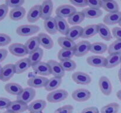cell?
<instances>
[{
  "label": "cell",
  "instance_id": "obj_1",
  "mask_svg": "<svg viewBox=\"0 0 121 113\" xmlns=\"http://www.w3.org/2000/svg\"><path fill=\"white\" fill-rule=\"evenodd\" d=\"M69 94L67 91L63 89H56L48 93L46 97L47 101L51 103H57L66 100Z\"/></svg>",
  "mask_w": 121,
  "mask_h": 113
},
{
  "label": "cell",
  "instance_id": "obj_2",
  "mask_svg": "<svg viewBox=\"0 0 121 113\" xmlns=\"http://www.w3.org/2000/svg\"><path fill=\"white\" fill-rule=\"evenodd\" d=\"M40 29V27L36 25H22L17 28L16 32L20 36H27L36 34Z\"/></svg>",
  "mask_w": 121,
  "mask_h": 113
},
{
  "label": "cell",
  "instance_id": "obj_3",
  "mask_svg": "<svg viewBox=\"0 0 121 113\" xmlns=\"http://www.w3.org/2000/svg\"><path fill=\"white\" fill-rule=\"evenodd\" d=\"M76 9L74 6L69 4H63L59 6L56 9V16L63 18H69L76 12Z\"/></svg>",
  "mask_w": 121,
  "mask_h": 113
},
{
  "label": "cell",
  "instance_id": "obj_4",
  "mask_svg": "<svg viewBox=\"0 0 121 113\" xmlns=\"http://www.w3.org/2000/svg\"><path fill=\"white\" fill-rule=\"evenodd\" d=\"M36 92L33 88L27 87L24 88L19 95L17 96V100L23 102L28 104L29 102L33 101L35 96Z\"/></svg>",
  "mask_w": 121,
  "mask_h": 113
},
{
  "label": "cell",
  "instance_id": "obj_5",
  "mask_svg": "<svg viewBox=\"0 0 121 113\" xmlns=\"http://www.w3.org/2000/svg\"><path fill=\"white\" fill-rule=\"evenodd\" d=\"M91 44L87 41H82L78 43L74 49V56L82 57L87 54L91 50Z\"/></svg>",
  "mask_w": 121,
  "mask_h": 113
},
{
  "label": "cell",
  "instance_id": "obj_6",
  "mask_svg": "<svg viewBox=\"0 0 121 113\" xmlns=\"http://www.w3.org/2000/svg\"><path fill=\"white\" fill-rule=\"evenodd\" d=\"M72 97L78 102H85L91 98V93L87 89L79 88L72 93Z\"/></svg>",
  "mask_w": 121,
  "mask_h": 113
},
{
  "label": "cell",
  "instance_id": "obj_7",
  "mask_svg": "<svg viewBox=\"0 0 121 113\" xmlns=\"http://www.w3.org/2000/svg\"><path fill=\"white\" fill-rule=\"evenodd\" d=\"M48 79L43 76H34L27 80V85L33 88H39L45 87L48 82Z\"/></svg>",
  "mask_w": 121,
  "mask_h": 113
},
{
  "label": "cell",
  "instance_id": "obj_8",
  "mask_svg": "<svg viewBox=\"0 0 121 113\" xmlns=\"http://www.w3.org/2000/svg\"><path fill=\"white\" fill-rule=\"evenodd\" d=\"M47 64L50 68L51 73L54 77L62 78V77L65 76V71L60 62H58L55 60H50L47 61Z\"/></svg>",
  "mask_w": 121,
  "mask_h": 113
},
{
  "label": "cell",
  "instance_id": "obj_9",
  "mask_svg": "<svg viewBox=\"0 0 121 113\" xmlns=\"http://www.w3.org/2000/svg\"><path fill=\"white\" fill-rule=\"evenodd\" d=\"M72 78L78 84L87 85L92 81V78L89 74L81 71H77L73 73Z\"/></svg>",
  "mask_w": 121,
  "mask_h": 113
},
{
  "label": "cell",
  "instance_id": "obj_10",
  "mask_svg": "<svg viewBox=\"0 0 121 113\" xmlns=\"http://www.w3.org/2000/svg\"><path fill=\"white\" fill-rule=\"evenodd\" d=\"M98 84L100 91L104 95L106 96L111 95L112 91V85L108 78L105 76H102L99 79Z\"/></svg>",
  "mask_w": 121,
  "mask_h": 113
},
{
  "label": "cell",
  "instance_id": "obj_11",
  "mask_svg": "<svg viewBox=\"0 0 121 113\" xmlns=\"http://www.w3.org/2000/svg\"><path fill=\"white\" fill-rule=\"evenodd\" d=\"M53 11V2L51 0H46L41 5V18L45 20L52 16Z\"/></svg>",
  "mask_w": 121,
  "mask_h": 113
},
{
  "label": "cell",
  "instance_id": "obj_12",
  "mask_svg": "<svg viewBox=\"0 0 121 113\" xmlns=\"http://www.w3.org/2000/svg\"><path fill=\"white\" fill-rule=\"evenodd\" d=\"M9 51L11 54L16 56H24L28 54L24 45L20 43H14L8 47Z\"/></svg>",
  "mask_w": 121,
  "mask_h": 113
},
{
  "label": "cell",
  "instance_id": "obj_13",
  "mask_svg": "<svg viewBox=\"0 0 121 113\" xmlns=\"http://www.w3.org/2000/svg\"><path fill=\"white\" fill-rule=\"evenodd\" d=\"M41 18V5H35L32 7L28 12L27 19L30 23H34Z\"/></svg>",
  "mask_w": 121,
  "mask_h": 113
},
{
  "label": "cell",
  "instance_id": "obj_14",
  "mask_svg": "<svg viewBox=\"0 0 121 113\" xmlns=\"http://www.w3.org/2000/svg\"><path fill=\"white\" fill-rule=\"evenodd\" d=\"M28 104L16 100L10 102L8 108H7V110L14 112L15 113H21L28 110Z\"/></svg>",
  "mask_w": 121,
  "mask_h": 113
},
{
  "label": "cell",
  "instance_id": "obj_15",
  "mask_svg": "<svg viewBox=\"0 0 121 113\" xmlns=\"http://www.w3.org/2000/svg\"><path fill=\"white\" fill-rule=\"evenodd\" d=\"M87 63L93 67H105L106 64V58L99 55H92L87 57Z\"/></svg>",
  "mask_w": 121,
  "mask_h": 113
},
{
  "label": "cell",
  "instance_id": "obj_16",
  "mask_svg": "<svg viewBox=\"0 0 121 113\" xmlns=\"http://www.w3.org/2000/svg\"><path fill=\"white\" fill-rule=\"evenodd\" d=\"M15 74V65L13 64H8L2 67V74L0 80L6 82L10 80Z\"/></svg>",
  "mask_w": 121,
  "mask_h": 113
},
{
  "label": "cell",
  "instance_id": "obj_17",
  "mask_svg": "<svg viewBox=\"0 0 121 113\" xmlns=\"http://www.w3.org/2000/svg\"><path fill=\"white\" fill-rule=\"evenodd\" d=\"M33 71L36 74L43 76L49 75L52 74L50 68L47 62H40L32 66Z\"/></svg>",
  "mask_w": 121,
  "mask_h": 113
},
{
  "label": "cell",
  "instance_id": "obj_18",
  "mask_svg": "<svg viewBox=\"0 0 121 113\" xmlns=\"http://www.w3.org/2000/svg\"><path fill=\"white\" fill-rule=\"evenodd\" d=\"M121 20V12L118 11L115 12L108 13L104 18V24L108 25L119 24Z\"/></svg>",
  "mask_w": 121,
  "mask_h": 113
},
{
  "label": "cell",
  "instance_id": "obj_19",
  "mask_svg": "<svg viewBox=\"0 0 121 113\" xmlns=\"http://www.w3.org/2000/svg\"><path fill=\"white\" fill-rule=\"evenodd\" d=\"M15 65V74H21L29 69L31 67L30 62L28 58H24L19 60L14 64Z\"/></svg>",
  "mask_w": 121,
  "mask_h": 113
},
{
  "label": "cell",
  "instance_id": "obj_20",
  "mask_svg": "<svg viewBox=\"0 0 121 113\" xmlns=\"http://www.w3.org/2000/svg\"><path fill=\"white\" fill-rule=\"evenodd\" d=\"M40 45L47 49H50L54 46L53 40L50 36L44 32L39 33L38 35Z\"/></svg>",
  "mask_w": 121,
  "mask_h": 113
},
{
  "label": "cell",
  "instance_id": "obj_21",
  "mask_svg": "<svg viewBox=\"0 0 121 113\" xmlns=\"http://www.w3.org/2000/svg\"><path fill=\"white\" fill-rule=\"evenodd\" d=\"M54 19H55L57 29L58 31L62 35H66L70 28L67 21L63 18L58 16H56L54 17Z\"/></svg>",
  "mask_w": 121,
  "mask_h": 113
},
{
  "label": "cell",
  "instance_id": "obj_22",
  "mask_svg": "<svg viewBox=\"0 0 121 113\" xmlns=\"http://www.w3.org/2000/svg\"><path fill=\"white\" fill-rule=\"evenodd\" d=\"M83 28L81 26L76 25L69 28L66 36L72 41H74L82 37Z\"/></svg>",
  "mask_w": 121,
  "mask_h": 113
},
{
  "label": "cell",
  "instance_id": "obj_23",
  "mask_svg": "<svg viewBox=\"0 0 121 113\" xmlns=\"http://www.w3.org/2000/svg\"><path fill=\"white\" fill-rule=\"evenodd\" d=\"M106 59V64L105 68H112L120 64L121 62V53L120 54H109Z\"/></svg>",
  "mask_w": 121,
  "mask_h": 113
},
{
  "label": "cell",
  "instance_id": "obj_24",
  "mask_svg": "<svg viewBox=\"0 0 121 113\" xmlns=\"http://www.w3.org/2000/svg\"><path fill=\"white\" fill-rule=\"evenodd\" d=\"M47 105V102L44 100H37L28 105V111L30 112H43Z\"/></svg>",
  "mask_w": 121,
  "mask_h": 113
},
{
  "label": "cell",
  "instance_id": "obj_25",
  "mask_svg": "<svg viewBox=\"0 0 121 113\" xmlns=\"http://www.w3.org/2000/svg\"><path fill=\"white\" fill-rule=\"evenodd\" d=\"M98 34L100 37L106 41H109L112 38V34L109 28L105 24L99 23L98 24Z\"/></svg>",
  "mask_w": 121,
  "mask_h": 113
},
{
  "label": "cell",
  "instance_id": "obj_26",
  "mask_svg": "<svg viewBox=\"0 0 121 113\" xmlns=\"http://www.w3.org/2000/svg\"><path fill=\"white\" fill-rule=\"evenodd\" d=\"M26 11L24 7H21L16 8H13L10 11L9 16L13 21H20L24 17Z\"/></svg>",
  "mask_w": 121,
  "mask_h": 113
},
{
  "label": "cell",
  "instance_id": "obj_27",
  "mask_svg": "<svg viewBox=\"0 0 121 113\" xmlns=\"http://www.w3.org/2000/svg\"><path fill=\"white\" fill-rule=\"evenodd\" d=\"M101 7L109 13L119 11V7L115 1H104L101 0Z\"/></svg>",
  "mask_w": 121,
  "mask_h": 113
},
{
  "label": "cell",
  "instance_id": "obj_28",
  "mask_svg": "<svg viewBox=\"0 0 121 113\" xmlns=\"http://www.w3.org/2000/svg\"><path fill=\"white\" fill-rule=\"evenodd\" d=\"M26 49H27L28 54H31L34 52V51L37 50L39 48V46L40 45V41H39V37L37 36H33L30 38L26 41V44H24Z\"/></svg>",
  "mask_w": 121,
  "mask_h": 113
},
{
  "label": "cell",
  "instance_id": "obj_29",
  "mask_svg": "<svg viewBox=\"0 0 121 113\" xmlns=\"http://www.w3.org/2000/svg\"><path fill=\"white\" fill-rule=\"evenodd\" d=\"M44 27L45 30L48 34L52 35H54L58 32L54 17L53 18L51 16L49 18L45 20L44 21Z\"/></svg>",
  "mask_w": 121,
  "mask_h": 113
},
{
  "label": "cell",
  "instance_id": "obj_30",
  "mask_svg": "<svg viewBox=\"0 0 121 113\" xmlns=\"http://www.w3.org/2000/svg\"><path fill=\"white\" fill-rule=\"evenodd\" d=\"M98 34V25H89L83 29L82 38H89Z\"/></svg>",
  "mask_w": 121,
  "mask_h": 113
},
{
  "label": "cell",
  "instance_id": "obj_31",
  "mask_svg": "<svg viewBox=\"0 0 121 113\" xmlns=\"http://www.w3.org/2000/svg\"><path fill=\"white\" fill-rule=\"evenodd\" d=\"M43 55V50L40 48H38L37 50L34 51V52L30 54L28 58L30 62L31 67L36 64L41 62V60H42Z\"/></svg>",
  "mask_w": 121,
  "mask_h": 113
},
{
  "label": "cell",
  "instance_id": "obj_32",
  "mask_svg": "<svg viewBox=\"0 0 121 113\" xmlns=\"http://www.w3.org/2000/svg\"><path fill=\"white\" fill-rule=\"evenodd\" d=\"M61 82H62V78L53 77L48 79V82L44 87L45 89L47 91H53L61 85Z\"/></svg>",
  "mask_w": 121,
  "mask_h": 113
},
{
  "label": "cell",
  "instance_id": "obj_33",
  "mask_svg": "<svg viewBox=\"0 0 121 113\" xmlns=\"http://www.w3.org/2000/svg\"><path fill=\"white\" fill-rule=\"evenodd\" d=\"M23 88L20 84L15 82H9L5 85V90L13 95H17L20 94Z\"/></svg>",
  "mask_w": 121,
  "mask_h": 113
},
{
  "label": "cell",
  "instance_id": "obj_34",
  "mask_svg": "<svg viewBox=\"0 0 121 113\" xmlns=\"http://www.w3.org/2000/svg\"><path fill=\"white\" fill-rule=\"evenodd\" d=\"M58 44L62 48V49H74L75 48L76 43L74 41H72L66 36H60L57 40Z\"/></svg>",
  "mask_w": 121,
  "mask_h": 113
},
{
  "label": "cell",
  "instance_id": "obj_35",
  "mask_svg": "<svg viewBox=\"0 0 121 113\" xmlns=\"http://www.w3.org/2000/svg\"><path fill=\"white\" fill-rule=\"evenodd\" d=\"M82 12L85 15V18L91 19L100 17L103 14V11L100 9H95L89 7L83 9Z\"/></svg>",
  "mask_w": 121,
  "mask_h": 113
},
{
  "label": "cell",
  "instance_id": "obj_36",
  "mask_svg": "<svg viewBox=\"0 0 121 113\" xmlns=\"http://www.w3.org/2000/svg\"><path fill=\"white\" fill-rule=\"evenodd\" d=\"M107 45L101 42H96L91 44L90 51L96 54H102L108 51Z\"/></svg>",
  "mask_w": 121,
  "mask_h": 113
},
{
  "label": "cell",
  "instance_id": "obj_37",
  "mask_svg": "<svg viewBox=\"0 0 121 113\" xmlns=\"http://www.w3.org/2000/svg\"><path fill=\"white\" fill-rule=\"evenodd\" d=\"M85 16L82 12H76L68 18L67 21L70 25L76 26L82 23L85 20Z\"/></svg>",
  "mask_w": 121,
  "mask_h": 113
},
{
  "label": "cell",
  "instance_id": "obj_38",
  "mask_svg": "<svg viewBox=\"0 0 121 113\" xmlns=\"http://www.w3.org/2000/svg\"><path fill=\"white\" fill-rule=\"evenodd\" d=\"M74 55V49H66L61 48L58 52V59L60 61L67 60H72Z\"/></svg>",
  "mask_w": 121,
  "mask_h": 113
},
{
  "label": "cell",
  "instance_id": "obj_39",
  "mask_svg": "<svg viewBox=\"0 0 121 113\" xmlns=\"http://www.w3.org/2000/svg\"><path fill=\"white\" fill-rule=\"evenodd\" d=\"M119 108L120 106L119 104L117 102H111L103 107L100 110V113H118Z\"/></svg>",
  "mask_w": 121,
  "mask_h": 113
},
{
  "label": "cell",
  "instance_id": "obj_40",
  "mask_svg": "<svg viewBox=\"0 0 121 113\" xmlns=\"http://www.w3.org/2000/svg\"><path fill=\"white\" fill-rule=\"evenodd\" d=\"M109 54L121 53V40H117L113 41L108 48Z\"/></svg>",
  "mask_w": 121,
  "mask_h": 113
},
{
  "label": "cell",
  "instance_id": "obj_41",
  "mask_svg": "<svg viewBox=\"0 0 121 113\" xmlns=\"http://www.w3.org/2000/svg\"><path fill=\"white\" fill-rule=\"evenodd\" d=\"M60 64L65 71H72L76 68V63L72 60H67L60 61Z\"/></svg>",
  "mask_w": 121,
  "mask_h": 113
},
{
  "label": "cell",
  "instance_id": "obj_42",
  "mask_svg": "<svg viewBox=\"0 0 121 113\" xmlns=\"http://www.w3.org/2000/svg\"><path fill=\"white\" fill-rule=\"evenodd\" d=\"M24 0H7L5 1V4L12 8L21 7L24 3Z\"/></svg>",
  "mask_w": 121,
  "mask_h": 113
},
{
  "label": "cell",
  "instance_id": "obj_43",
  "mask_svg": "<svg viewBox=\"0 0 121 113\" xmlns=\"http://www.w3.org/2000/svg\"><path fill=\"white\" fill-rule=\"evenodd\" d=\"M11 38L9 35L4 33H0V47H4L9 44Z\"/></svg>",
  "mask_w": 121,
  "mask_h": 113
},
{
  "label": "cell",
  "instance_id": "obj_44",
  "mask_svg": "<svg viewBox=\"0 0 121 113\" xmlns=\"http://www.w3.org/2000/svg\"><path fill=\"white\" fill-rule=\"evenodd\" d=\"M73 109L74 108L72 105H66L58 108L54 113H73Z\"/></svg>",
  "mask_w": 121,
  "mask_h": 113
},
{
  "label": "cell",
  "instance_id": "obj_45",
  "mask_svg": "<svg viewBox=\"0 0 121 113\" xmlns=\"http://www.w3.org/2000/svg\"><path fill=\"white\" fill-rule=\"evenodd\" d=\"M87 6L89 8L95 9H100L101 1L100 0H87Z\"/></svg>",
  "mask_w": 121,
  "mask_h": 113
},
{
  "label": "cell",
  "instance_id": "obj_46",
  "mask_svg": "<svg viewBox=\"0 0 121 113\" xmlns=\"http://www.w3.org/2000/svg\"><path fill=\"white\" fill-rule=\"evenodd\" d=\"M8 12V7L5 4L0 5V21H2L7 16Z\"/></svg>",
  "mask_w": 121,
  "mask_h": 113
},
{
  "label": "cell",
  "instance_id": "obj_47",
  "mask_svg": "<svg viewBox=\"0 0 121 113\" xmlns=\"http://www.w3.org/2000/svg\"><path fill=\"white\" fill-rule=\"evenodd\" d=\"M72 5L78 7H85L87 6V0H70Z\"/></svg>",
  "mask_w": 121,
  "mask_h": 113
},
{
  "label": "cell",
  "instance_id": "obj_48",
  "mask_svg": "<svg viewBox=\"0 0 121 113\" xmlns=\"http://www.w3.org/2000/svg\"><path fill=\"white\" fill-rule=\"evenodd\" d=\"M11 101L9 99L4 97H0V109H7Z\"/></svg>",
  "mask_w": 121,
  "mask_h": 113
},
{
  "label": "cell",
  "instance_id": "obj_49",
  "mask_svg": "<svg viewBox=\"0 0 121 113\" xmlns=\"http://www.w3.org/2000/svg\"><path fill=\"white\" fill-rule=\"evenodd\" d=\"M112 34L117 40H121V27H114L112 29Z\"/></svg>",
  "mask_w": 121,
  "mask_h": 113
},
{
  "label": "cell",
  "instance_id": "obj_50",
  "mask_svg": "<svg viewBox=\"0 0 121 113\" xmlns=\"http://www.w3.org/2000/svg\"><path fill=\"white\" fill-rule=\"evenodd\" d=\"M81 113H99V109L96 107H90L85 108Z\"/></svg>",
  "mask_w": 121,
  "mask_h": 113
},
{
  "label": "cell",
  "instance_id": "obj_51",
  "mask_svg": "<svg viewBox=\"0 0 121 113\" xmlns=\"http://www.w3.org/2000/svg\"><path fill=\"white\" fill-rule=\"evenodd\" d=\"M8 55V51L5 49H0V62L3 61Z\"/></svg>",
  "mask_w": 121,
  "mask_h": 113
},
{
  "label": "cell",
  "instance_id": "obj_52",
  "mask_svg": "<svg viewBox=\"0 0 121 113\" xmlns=\"http://www.w3.org/2000/svg\"><path fill=\"white\" fill-rule=\"evenodd\" d=\"M117 97L119 100H121V90L118 91L117 93Z\"/></svg>",
  "mask_w": 121,
  "mask_h": 113
},
{
  "label": "cell",
  "instance_id": "obj_53",
  "mask_svg": "<svg viewBox=\"0 0 121 113\" xmlns=\"http://www.w3.org/2000/svg\"><path fill=\"white\" fill-rule=\"evenodd\" d=\"M118 78H119V80L121 83V69H119L118 71Z\"/></svg>",
  "mask_w": 121,
  "mask_h": 113
},
{
  "label": "cell",
  "instance_id": "obj_54",
  "mask_svg": "<svg viewBox=\"0 0 121 113\" xmlns=\"http://www.w3.org/2000/svg\"><path fill=\"white\" fill-rule=\"evenodd\" d=\"M2 67H1V64H0V78H1V74H2Z\"/></svg>",
  "mask_w": 121,
  "mask_h": 113
},
{
  "label": "cell",
  "instance_id": "obj_55",
  "mask_svg": "<svg viewBox=\"0 0 121 113\" xmlns=\"http://www.w3.org/2000/svg\"><path fill=\"white\" fill-rule=\"evenodd\" d=\"M4 113H14V112L10 111L7 110V111H6L4 112Z\"/></svg>",
  "mask_w": 121,
  "mask_h": 113
},
{
  "label": "cell",
  "instance_id": "obj_56",
  "mask_svg": "<svg viewBox=\"0 0 121 113\" xmlns=\"http://www.w3.org/2000/svg\"><path fill=\"white\" fill-rule=\"evenodd\" d=\"M29 113H43V112H30Z\"/></svg>",
  "mask_w": 121,
  "mask_h": 113
},
{
  "label": "cell",
  "instance_id": "obj_57",
  "mask_svg": "<svg viewBox=\"0 0 121 113\" xmlns=\"http://www.w3.org/2000/svg\"><path fill=\"white\" fill-rule=\"evenodd\" d=\"M119 24V25L120 26V27H121V21H120V22H119V24Z\"/></svg>",
  "mask_w": 121,
  "mask_h": 113
},
{
  "label": "cell",
  "instance_id": "obj_58",
  "mask_svg": "<svg viewBox=\"0 0 121 113\" xmlns=\"http://www.w3.org/2000/svg\"></svg>",
  "mask_w": 121,
  "mask_h": 113
}]
</instances>
